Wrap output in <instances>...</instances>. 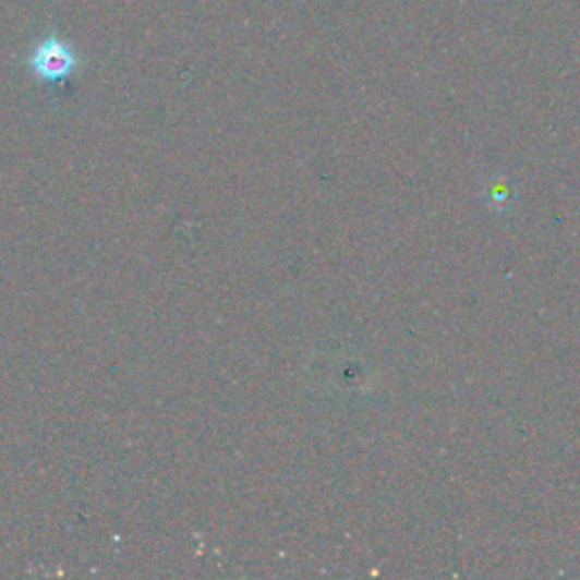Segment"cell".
<instances>
[{"label":"cell","instance_id":"1","mask_svg":"<svg viewBox=\"0 0 580 580\" xmlns=\"http://www.w3.org/2000/svg\"><path fill=\"white\" fill-rule=\"evenodd\" d=\"M33 77L44 84H64L80 71L77 50L57 33L39 39L25 60Z\"/></svg>","mask_w":580,"mask_h":580}]
</instances>
